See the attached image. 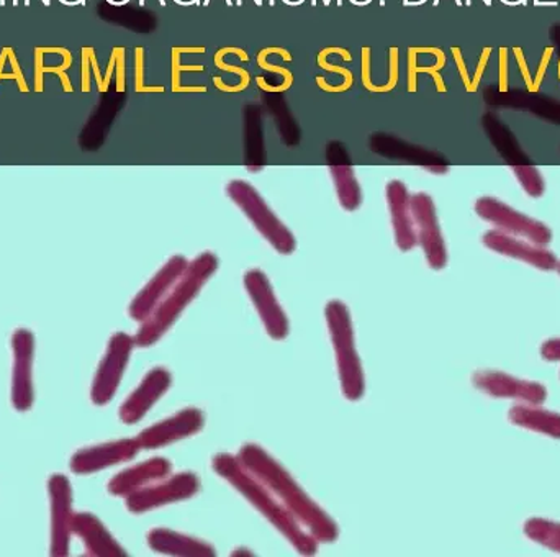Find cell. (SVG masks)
Returning a JSON list of instances; mask_svg holds the SVG:
<instances>
[{
	"label": "cell",
	"instance_id": "cell-1",
	"mask_svg": "<svg viewBox=\"0 0 560 557\" xmlns=\"http://www.w3.org/2000/svg\"><path fill=\"white\" fill-rule=\"evenodd\" d=\"M240 463L252 473L276 499L280 506L319 543H332L338 539L339 530L335 520L310 499L308 494L287 473L285 467L262 450L259 444L248 443L240 450Z\"/></svg>",
	"mask_w": 560,
	"mask_h": 557
},
{
	"label": "cell",
	"instance_id": "cell-16",
	"mask_svg": "<svg viewBox=\"0 0 560 557\" xmlns=\"http://www.w3.org/2000/svg\"><path fill=\"white\" fill-rule=\"evenodd\" d=\"M171 382H173V375L166 368H154L153 371L148 372L140 387L121 405V420L125 423L140 421L150 411V408L166 394Z\"/></svg>",
	"mask_w": 560,
	"mask_h": 557
},
{
	"label": "cell",
	"instance_id": "cell-18",
	"mask_svg": "<svg viewBox=\"0 0 560 557\" xmlns=\"http://www.w3.org/2000/svg\"><path fill=\"white\" fill-rule=\"evenodd\" d=\"M135 339L125 333H118L112 338L110 348H108L107 358L102 364L98 372L97 382H95V401L98 404H105L110 401L124 374L125 365L130 358L131 348H133Z\"/></svg>",
	"mask_w": 560,
	"mask_h": 557
},
{
	"label": "cell",
	"instance_id": "cell-19",
	"mask_svg": "<svg viewBox=\"0 0 560 557\" xmlns=\"http://www.w3.org/2000/svg\"><path fill=\"white\" fill-rule=\"evenodd\" d=\"M171 471H173V464L170 461L164 457H154V460L138 464V466L118 474L110 483V490L115 496H130L143 487L166 479L170 477Z\"/></svg>",
	"mask_w": 560,
	"mask_h": 557
},
{
	"label": "cell",
	"instance_id": "cell-6",
	"mask_svg": "<svg viewBox=\"0 0 560 557\" xmlns=\"http://www.w3.org/2000/svg\"><path fill=\"white\" fill-rule=\"evenodd\" d=\"M476 212L480 219L492 223L500 232L520 236L538 246L551 243L552 232L545 225L525 213L518 212L513 207L506 206L502 200L493 197H480L476 202Z\"/></svg>",
	"mask_w": 560,
	"mask_h": 557
},
{
	"label": "cell",
	"instance_id": "cell-7",
	"mask_svg": "<svg viewBox=\"0 0 560 557\" xmlns=\"http://www.w3.org/2000/svg\"><path fill=\"white\" fill-rule=\"evenodd\" d=\"M410 202L418 243L423 248L430 268L441 271L446 268L447 252L433 199L428 194L418 193L410 197Z\"/></svg>",
	"mask_w": 560,
	"mask_h": 557
},
{
	"label": "cell",
	"instance_id": "cell-24",
	"mask_svg": "<svg viewBox=\"0 0 560 557\" xmlns=\"http://www.w3.org/2000/svg\"><path fill=\"white\" fill-rule=\"evenodd\" d=\"M513 173H515L516 179L522 184L523 189L526 194L532 197H541L546 190L545 179H542L541 173L533 166H513Z\"/></svg>",
	"mask_w": 560,
	"mask_h": 557
},
{
	"label": "cell",
	"instance_id": "cell-4",
	"mask_svg": "<svg viewBox=\"0 0 560 557\" xmlns=\"http://www.w3.org/2000/svg\"><path fill=\"white\" fill-rule=\"evenodd\" d=\"M325 315L329 336L336 349V359H338L342 395L348 401H361L365 391L364 372L355 349L351 313L341 300H329L326 303Z\"/></svg>",
	"mask_w": 560,
	"mask_h": 557
},
{
	"label": "cell",
	"instance_id": "cell-26",
	"mask_svg": "<svg viewBox=\"0 0 560 557\" xmlns=\"http://www.w3.org/2000/svg\"><path fill=\"white\" fill-rule=\"evenodd\" d=\"M556 269H558L559 275H560V263H559V265H558V268H556Z\"/></svg>",
	"mask_w": 560,
	"mask_h": 557
},
{
	"label": "cell",
	"instance_id": "cell-25",
	"mask_svg": "<svg viewBox=\"0 0 560 557\" xmlns=\"http://www.w3.org/2000/svg\"><path fill=\"white\" fill-rule=\"evenodd\" d=\"M541 356L546 361L559 362L560 361V338L548 339L541 346Z\"/></svg>",
	"mask_w": 560,
	"mask_h": 557
},
{
	"label": "cell",
	"instance_id": "cell-14",
	"mask_svg": "<svg viewBox=\"0 0 560 557\" xmlns=\"http://www.w3.org/2000/svg\"><path fill=\"white\" fill-rule=\"evenodd\" d=\"M369 147L371 151L377 153L378 156L388 158V160H400L407 164H417L423 170L433 174H446L450 166L443 163L438 154L430 153L421 147L407 143L400 138L392 137L388 134H374L369 138Z\"/></svg>",
	"mask_w": 560,
	"mask_h": 557
},
{
	"label": "cell",
	"instance_id": "cell-10",
	"mask_svg": "<svg viewBox=\"0 0 560 557\" xmlns=\"http://www.w3.org/2000/svg\"><path fill=\"white\" fill-rule=\"evenodd\" d=\"M245 286L265 323L266 332L275 339L287 338L289 318L280 306L268 276L261 269H249L245 275Z\"/></svg>",
	"mask_w": 560,
	"mask_h": 557
},
{
	"label": "cell",
	"instance_id": "cell-15",
	"mask_svg": "<svg viewBox=\"0 0 560 557\" xmlns=\"http://www.w3.org/2000/svg\"><path fill=\"white\" fill-rule=\"evenodd\" d=\"M326 160H328L329 173L338 193L339 204L348 212H354L361 207L362 193L345 144L339 141L329 143L326 148Z\"/></svg>",
	"mask_w": 560,
	"mask_h": 557
},
{
	"label": "cell",
	"instance_id": "cell-9",
	"mask_svg": "<svg viewBox=\"0 0 560 557\" xmlns=\"http://www.w3.org/2000/svg\"><path fill=\"white\" fill-rule=\"evenodd\" d=\"M474 385L483 394L495 398H512L528 405H542L548 398L545 385L526 379L513 378L499 371H479L474 374Z\"/></svg>",
	"mask_w": 560,
	"mask_h": 557
},
{
	"label": "cell",
	"instance_id": "cell-12",
	"mask_svg": "<svg viewBox=\"0 0 560 557\" xmlns=\"http://www.w3.org/2000/svg\"><path fill=\"white\" fill-rule=\"evenodd\" d=\"M482 242L487 248L499 253V255L528 263L529 266H535V268L542 269V271H552L559 265L555 253L549 252L545 246L535 245L528 240L516 239V236L500 232V230L487 232Z\"/></svg>",
	"mask_w": 560,
	"mask_h": 557
},
{
	"label": "cell",
	"instance_id": "cell-11",
	"mask_svg": "<svg viewBox=\"0 0 560 557\" xmlns=\"http://www.w3.org/2000/svg\"><path fill=\"white\" fill-rule=\"evenodd\" d=\"M203 423H206V417L199 408H184L179 414L147 428L140 434L138 441H140L141 448L156 450V448L167 446V444L176 443V441L199 433Z\"/></svg>",
	"mask_w": 560,
	"mask_h": 557
},
{
	"label": "cell",
	"instance_id": "cell-23",
	"mask_svg": "<svg viewBox=\"0 0 560 557\" xmlns=\"http://www.w3.org/2000/svg\"><path fill=\"white\" fill-rule=\"evenodd\" d=\"M525 533L532 542L560 553V523L545 519H532L525 523Z\"/></svg>",
	"mask_w": 560,
	"mask_h": 557
},
{
	"label": "cell",
	"instance_id": "cell-8",
	"mask_svg": "<svg viewBox=\"0 0 560 557\" xmlns=\"http://www.w3.org/2000/svg\"><path fill=\"white\" fill-rule=\"evenodd\" d=\"M199 477L196 474L180 473L130 494L127 506L133 513H143L158 507L190 499L199 492Z\"/></svg>",
	"mask_w": 560,
	"mask_h": 557
},
{
	"label": "cell",
	"instance_id": "cell-22",
	"mask_svg": "<svg viewBox=\"0 0 560 557\" xmlns=\"http://www.w3.org/2000/svg\"><path fill=\"white\" fill-rule=\"evenodd\" d=\"M140 448V441L138 440L117 441V443L105 444V446L97 448V450L89 451L79 460V464H81V469H101V467L130 460Z\"/></svg>",
	"mask_w": 560,
	"mask_h": 557
},
{
	"label": "cell",
	"instance_id": "cell-2",
	"mask_svg": "<svg viewBox=\"0 0 560 557\" xmlns=\"http://www.w3.org/2000/svg\"><path fill=\"white\" fill-rule=\"evenodd\" d=\"M212 467L220 477L232 484L253 507H256L292 543L300 555H315L318 542L303 530V526L280 506L279 500L252 473L243 467L238 456L217 454Z\"/></svg>",
	"mask_w": 560,
	"mask_h": 557
},
{
	"label": "cell",
	"instance_id": "cell-20",
	"mask_svg": "<svg viewBox=\"0 0 560 557\" xmlns=\"http://www.w3.org/2000/svg\"><path fill=\"white\" fill-rule=\"evenodd\" d=\"M148 543L154 552L170 556L184 557H213L217 556L215 548L209 543L200 542L192 536L183 533L171 532V530L158 529L148 535Z\"/></svg>",
	"mask_w": 560,
	"mask_h": 557
},
{
	"label": "cell",
	"instance_id": "cell-21",
	"mask_svg": "<svg viewBox=\"0 0 560 557\" xmlns=\"http://www.w3.org/2000/svg\"><path fill=\"white\" fill-rule=\"evenodd\" d=\"M509 418L516 427L560 440V415L555 411L542 410L538 405L520 404L509 411Z\"/></svg>",
	"mask_w": 560,
	"mask_h": 557
},
{
	"label": "cell",
	"instance_id": "cell-5",
	"mask_svg": "<svg viewBox=\"0 0 560 557\" xmlns=\"http://www.w3.org/2000/svg\"><path fill=\"white\" fill-rule=\"evenodd\" d=\"M230 199L245 212L259 233L275 246L280 255H292L296 248L295 236L272 212L261 194L248 181L235 179L226 186Z\"/></svg>",
	"mask_w": 560,
	"mask_h": 557
},
{
	"label": "cell",
	"instance_id": "cell-3",
	"mask_svg": "<svg viewBox=\"0 0 560 557\" xmlns=\"http://www.w3.org/2000/svg\"><path fill=\"white\" fill-rule=\"evenodd\" d=\"M219 269V258L213 253L206 252L189 263L184 275L174 283L154 312L144 320L140 332L135 336L138 346H151L174 325L186 306L199 295L202 287Z\"/></svg>",
	"mask_w": 560,
	"mask_h": 557
},
{
	"label": "cell",
	"instance_id": "cell-17",
	"mask_svg": "<svg viewBox=\"0 0 560 557\" xmlns=\"http://www.w3.org/2000/svg\"><path fill=\"white\" fill-rule=\"evenodd\" d=\"M385 194H387L388 209H390L395 243L401 252H410L418 245L413 213H411V196L408 194L407 186L398 179L387 184Z\"/></svg>",
	"mask_w": 560,
	"mask_h": 557
},
{
	"label": "cell",
	"instance_id": "cell-13",
	"mask_svg": "<svg viewBox=\"0 0 560 557\" xmlns=\"http://www.w3.org/2000/svg\"><path fill=\"white\" fill-rule=\"evenodd\" d=\"M187 266H189V262L184 256L176 255L170 258V262L156 272V276L144 286V289L138 293L137 299L131 303V316L144 322L160 305L166 293L173 289L174 283L180 279Z\"/></svg>",
	"mask_w": 560,
	"mask_h": 557
}]
</instances>
